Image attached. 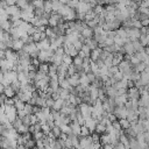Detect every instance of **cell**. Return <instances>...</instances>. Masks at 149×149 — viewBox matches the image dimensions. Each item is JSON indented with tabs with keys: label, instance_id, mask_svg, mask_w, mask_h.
Instances as JSON below:
<instances>
[{
	"label": "cell",
	"instance_id": "obj_32",
	"mask_svg": "<svg viewBox=\"0 0 149 149\" xmlns=\"http://www.w3.org/2000/svg\"><path fill=\"white\" fill-rule=\"evenodd\" d=\"M78 5H79V0H70L68 2V6L70 8H72V9H76L78 7Z\"/></svg>",
	"mask_w": 149,
	"mask_h": 149
},
{
	"label": "cell",
	"instance_id": "obj_20",
	"mask_svg": "<svg viewBox=\"0 0 149 149\" xmlns=\"http://www.w3.org/2000/svg\"><path fill=\"white\" fill-rule=\"evenodd\" d=\"M51 133L55 135V137H56V139H58V137L61 136V134H62V129H61V127H59V126H55V127H52V128H51Z\"/></svg>",
	"mask_w": 149,
	"mask_h": 149
},
{
	"label": "cell",
	"instance_id": "obj_39",
	"mask_svg": "<svg viewBox=\"0 0 149 149\" xmlns=\"http://www.w3.org/2000/svg\"><path fill=\"white\" fill-rule=\"evenodd\" d=\"M44 13H45V10H44V8H35V10H34V14L35 15H37V16H43L44 15Z\"/></svg>",
	"mask_w": 149,
	"mask_h": 149
},
{
	"label": "cell",
	"instance_id": "obj_9",
	"mask_svg": "<svg viewBox=\"0 0 149 149\" xmlns=\"http://www.w3.org/2000/svg\"><path fill=\"white\" fill-rule=\"evenodd\" d=\"M123 49H125V54H129V55H134L135 54V49H134V45H133L132 41L125 43L123 44Z\"/></svg>",
	"mask_w": 149,
	"mask_h": 149
},
{
	"label": "cell",
	"instance_id": "obj_22",
	"mask_svg": "<svg viewBox=\"0 0 149 149\" xmlns=\"http://www.w3.org/2000/svg\"><path fill=\"white\" fill-rule=\"evenodd\" d=\"M72 59H73V57H71L69 54H64L63 55V63L70 65V64H72Z\"/></svg>",
	"mask_w": 149,
	"mask_h": 149
},
{
	"label": "cell",
	"instance_id": "obj_19",
	"mask_svg": "<svg viewBox=\"0 0 149 149\" xmlns=\"http://www.w3.org/2000/svg\"><path fill=\"white\" fill-rule=\"evenodd\" d=\"M119 121H120V123H121V127H122V129H127V128H129V127H130V121H129L127 118H122V119H119Z\"/></svg>",
	"mask_w": 149,
	"mask_h": 149
},
{
	"label": "cell",
	"instance_id": "obj_37",
	"mask_svg": "<svg viewBox=\"0 0 149 149\" xmlns=\"http://www.w3.org/2000/svg\"><path fill=\"white\" fill-rule=\"evenodd\" d=\"M132 27H135V28H141L142 27V23H141V20L136 19V20H133L132 19Z\"/></svg>",
	"mask_w": 149,
	"mask_h": 149
},
{
	"label": "cell",
	"instance_id": "obj_25",
	"mask_svg": "<svg viewBox=\"0 0 149 149\" xmlns=\"http://www.w3.org/2000/svg\"><path fill=\"white\" fill-rule=\"evenodd\" d=\"M104 9H105V6H102V5H100V3H97L94 7H93V10L99 15V14H101L102 12H104Z\"/></svg>",
	"mask_w": 149,
	"mask_h": 149
},
{
	"label": "cell",
	"instance_id": "obj_14",
	"mask_svg": "<svg viewBox=\"0 0 149 149\" xmlns=\"http://www.w3.org/2000/svg\"><path fill=\"white\" fill-rule=\"evenodd\" d=\"M140 80L142 81L143 85H148L149 84V73L146 71H142L140 73Z\"/></svg>",
	"mask_w": 149,
	"mask_h": 149
},
{
	"label": "cell",
	"instance_id": "obj_3",
	"mask_svg": "<svg viewBox=\"0 0 149 149\" xmlns=\"http://www.w3.org/2000/svg\"><path fill=\"white\" fill-rule=\"evenodd\" d=\"M128 100V93H125V94H118L115 98H114V101H115V105L116 106H125V102Z\"/></svg>",
	"mask_w": 149,
	"mask_h": 149
},
{
	"label": "cell",
	"instance_id": "obj_34",
	"mask_svg": "<svg viewBox=\"0 0 149 149\" xmlns=\"http://www.w3.org/2000/svg\"><path fill=\"white\" fill-rule=\"evenodd\" d=\"M112 126H113V128H114L115 130H121V129H122V127H121V123H120L119 119H116L115 121H113V122H112Z\"/></svg>",
	"mask_w": 149,
	"mask_h": 149
},
{
	"label": "cell",
	"instance_id": "obj_40",
	"mask_svg": "<svg viewBox=\"0 0 149 149\" xmlns=\"http://www.w3.org/2000/svg\"><path fill=\"white\" fill-rule=\"evenodd\" d=\"M141 61L139 59V57L136 56V55H132V57H130V63H132V65H136V64H139Z\"/></svg>",
	"mask_w": 149,
	"mask_h": 149
},
{
	"label": "cell",
	"instance_id": "obj_29",
	"mask_svg": "<svg viewBox=\"0 0 149 149\" xmlns=\"http://www.w3.org/2000/svg\"><path fill=\"white\" fill-rule=\"evenodd\" d=\"M16 132L19 133V134H26L27 132H29V129H28V126H26V125H21L17 129H16Z\"/></svg>",
	"mask_w": 149,
	"mask_h": 149
},
{
	"label": "cell",
	"instance_id": "obj_33",
	"mask_svg": "<svg viewBox=\"0 0 149 149\" xmlns=\"http://www.w3.org/2000/svg\"><path fill=\"white\" fill-rule=\"evenodd\" d=\"M113 78H114L116 81H119V80H122V79H123V72L119 70L116 73H114V74H113Z\"/></svg>",
	"mask_w": 149,
	"mask_h": 149
},
{
	"label": "cell",
	"instance_id": "obj_45",
	"mask_svg": "<svg viewBox=\"0 0 149 149\" xmlns=\"http://www.w3.org/2000/svg\"><path fill=\"white\" fill-rule=\"evenodd\" d=\"M141 23H142L143 27H149V17L142 19V20H141Z\"/></svg>",
	"mask_w": 149,
	"mask_h": 149
},
{
	"label": "cell",
	"instance_id": "obj_7",
	"mask_svg": "<svg viewBox=\"0 0 149 149\" xmlns=\"http://www.w3.org/2000/svg\"><path fill=\"white\" fill-rule=\"evenodd\" d=\"M101 51H102V49H101L100 47H97L95 49L91 50V54H90V58H91V61H93V62H97V61L99 59V57H100V54H101Z\"/></svg>",
	"mask_w": 149,
	"mask_h": 149
},
{
	"label": "cell",
	"instance_id": "obj_44",
	"mask_svg": "<svg viewBox=\"0 0 149 149\" xmlns=\"http://www.w3.org/2000/svg\"><path fill=\"white\" fill-rule=\"evenodd\" d=\"M105 45H112V44H114V37H106V40H105Z\"/></svg>",
	"mask_w": 149,
	"mask_h": 149
},
{
	"label": "cell",
	"instance_id": "obj_10",
	"mask_svg": "<svg viewBox=\"0 0 149 149\" xmlns=\"http://www.w3.org/2000/svg\"><path fill=\"white\" fill-rule=\"evenodd\" d=\"M23 45H24V42H23L21 38H19V40H13V47H12V49L15 50V51H19V50H21V49L23 48Z\"/></svg>",
	"mask_w": 149,
	"mask_h": 149
},
{
	"label": "cell",
	"instance_id": "obj_8",
	"mask_svg": "<svg viewBox=\"0 0 149 149\" xmlns=\"http://www.w3.org/2000/svg\"><path fill=\"white\" fill-rule=\"evenodd\" d=\"M84 43H85V44H87V45L90 47V49H91V50L95 49V48L99 45V43L97 42V40H95L94 37H91V38H85Z\"/></svg>",
	"mask_w": 149,
	"mask_h": 149
},
{
	"label": "cell",
	"instance_id": "obj_23",
	"mask_svg": "<svg viewBox=\"0 0 149 149\" xmlns=\"http://www.w3.org/2000/svg\"><path fill=\"white\" fill-rule=\"evenodd\" d=\"M12 125H13V128L16 130V129L22 125V119H21V118H19V116H16V119L12 122Z\"/></svg>",
	"mask_w": 149,
	"mask_h": 149
},
{
	"label": "cell",
	"instance_id": "obj_24",
	"mask_svg": "<svg viewBox=\"0 0 149 149\" xmlns=\"http://www.w3.org/2000/svg\"><path fill=\"white\" fill-rule=\"evenodd\" d=\"M80 135H83V136H88V135H91V132H90V129L87 128V126H85V125L81 126V128H80Z\"/></svg>",
	"mask_w": 149,
	"mask_h": 149
},
{
	"label": "cell",
	"instance_id": "obj_42",
	"mask_svg": "<svg viewBox=\"0 0 149 149\" xmlns=\"http://www.w3.org/2000/svg\"><path fill=\"white\" fill-rule=\"evenodd\" d=\"M83 44H84V43H83L81 41L77 40V41H76V42L73 43V47H74V48H76V49H77V50L79 51V50H81V48H83Z\"/></svg>",
	"mask_w": 149,
	"mask_h": 149
},
{
	"label": "cell",
	"instance_id": "obj_41",
	"mask_svg": "<svg viewBox=\"0 0 149 149\" xmlns=\"http://www.w3.org/2000/svg\"><path fill=\"white\" fill-rule=\"evenodd\" d=\"M54 102H55V100H54L51 97H49V98L45 99V106H48V107H50V108H52Z\"/></svg>",
	"mask_w": 149,
	"mask_h": 149
},
{
	"label": "cell",
	"instance_id": "obj_16",
	"mask_svg": "<svg viewBox=\"0 0 149 149\" xmlns=\"http://www.w3.org/2000/svg\"><path fill=\"white\" fill-rule=\"evenodd\" d=\"M64 105V99L62 98H58L57 100H55L54 102V106H52V109H56V111H59Z\"/></svg>",
	"mask_w": 149,
	"mask_h": 149
},
{
	"label": "cell",
	"instance_id": "obj_18",
	"mask_svg": "<svg viewBox=\"0 0 149 149\" xmlns=\"http://www.w3.org/2000/svg\"><path fill=\"white\" fill-rule=\"evenodd\" d=\"M44 10L47 13H51L52 12V1L51 0H44V6H43Z\"/></svg>",
	"mask_w": 149,
	"mask_h": 149
},
{
	"label": "cell",
	"instance_id": "obj_15",
	"mask_svg": "<svg viewBox=\"0 0 149 149\" xmlns=\"http://www.w3.org/2000/svg\"><path fill=\"white\" fill-rule=\"evenodd\" d=\"M94 132L101 135V134L106 133V126H105L104 123H101V122H97V126H95V129H94Z\"/></svg>",
	"mask_w": 149,
	"mask_h": 149
},
{
	"label": "cell",
	"instance_id": "obj_21",
	"mask_svg": "<svg viewBox=\"0 0 149 149\" xmlns=\"http://www.w3.org/2000/svg\"><path fill=\"white\" fill-rule=\"evenodd\" d=\"M83 61H84V58H83L81 56L77 55V56H74V57H73L72 63H73L74 65H83Z\"/></svg>",
	"mask_w": 149,
	"mask_h": 149
},
{
	"label": "cell",
	"instance_id": "obj_38",
	"mask_svg": "<svg viewBox=\"0 0 149 149\" xmlns=\"http://www.w3.org/2000/svg\"><path fill=\"white\" fill-rule=\"evenodd\" d=\"M22 123L23 125H26V126H30L31 125V122H30V116H29V114H27V115H24L23 118H22Z\"/></svg>",
	"mask_w": 149,
	"mask_h": 149
},
{
	"label": "cell",
	"instance_id": "obj_1",
	"mask_svg": "<svg viewBox=\"0 0 149 149\" xmlns=\"http://www.w3.org/2000/svg\"><path fill=\"white\" fill-rule=\"evenodd\" d=\"M92 8V6L90 5V2H86V1H79V5H78V7L76 8V10L77 12H79V13H87L90 9Z\"/></svg>",
	"mask_w": 149,
	"mask_h": 149
},
{
	"label": "cell",
	"instance_id": "obj_43",
	"mask_svg": "<svg viewBox=\"0 0 149 149\" xmlns=\"http://www.w3.org/2000/svg\"><path fill=\"white\" fill-rule=\"evenodd\" d=\"M58 65L55 63H49V72H57Z\"/></svg>",
	"mask_w": 149,
	"mask_h": 149
},
{
	"label": "cell",
	"instance_id": "obj_27",
	"mask_svg": "<svg viewBox=\"0 0 149 149\" xmlns=\"http://www.w3.org/2000/svg\"><path fill=\"white\" fill-rule=\"evenodd\" d=\"M59 86L61 87H63V88H70L72 85H70V83H69V80H68V78H65V79H63V80H61L59 81Z\"/></svg>",
	"mask_w": 149,
	"mask_h": 149
},
{
	"label": "cell",
	"instance_id": "obj_31",
	"mask_svg": "<svg viewBox=\"0 0 149 149\" xmlns=\"http://www.w3.org/2000/svg\"><path fill=\"white\" fill-rule=\"evenodd\" d=\"M10 86L14 88V91H19L20 90V87H21V83L19 81V79H16V80H14V81H12V84H10Z\"/></svg>",
	"mask_w": 149,
	"mask_h": 149
},
{
	"label": "cell",
	"instance_id": "obj_2",
	"mask_svg": "<svg viewBox=\"0 0 149 149\" xmlns=\"http://www.w3.org/2000/svg\"><path fill=\"white\" fill-rule=\"evenodd\" d=\"M36 45H37L38 50H48V49H50V38L45 37V38L41 40L40 42H36Z\"/></svg>",
	"mask_w": 149,
	"mask_h": 149
},
{
	"label": "cell",
	"instance_id": "obj_5",
	"mask_svg": "<svg viewBox=\"0 0 149 149\" xmlns=\"http://www.w3.org/2000/svg\"><path fill=\"white\" fill-rule=\"evenodd\" d=\"M79 77H80V73L76 72L74 74H72V76H68L66 78H68L70 85H72V86H77V85L80 84V81H79Z\"/></svg>",
	"mask_w": 149,
	"mask_h": 149
},
{
	"label": "cell",
	"instance_id": "obj_4",
	"mask_svg": "<svg viewBox=\"0 0 149 149\" xmlns=\"http://www.w3.org/2000/svg\"><path fill=\"white\" fill-rule=\"evenodd\" d=\"M97 122H98V120H95V119H94V118H92V116H90V118L85 119V126H87V128L90 129V132H91V133H93V132H94L95 126H97Z\"/></svg>",
	"mask_w": 149,
	"mask_h": 149
},
{
	"label": "cell",
	"instance_id": "obj_46",
	"mask_svg": "<svg viewBox=\"0 0 149 149\" xmlns=\"http://www.w3.org/2000/svg\"><path fill=\"white\" fill-rule=\"evenodd\" d=\"M143 62H144V63H146V65H149V55H148V56H147V58H146V59H144V61H143Z\"/></svg>",
	"mask_w": 149,
	"mask_h": 149
},
{
	"label": "cell",
	"instance_id": "obj_6",
	"mask_svg": "<svg viewBox=\"0 0 149 149\" xmlns=\"http://www.w3.org/2000/svg\"><path fill=\"white\" fill-rule=\"evenodd\" d=\"M80 34H81L85 38H91V37H93V35H94L93 28H91V27H88V26H84V28L81 29Z\"/></svg>",
	"mask_w": 149,
	"mask_h": 149
},
{
	"label": "cell",
	"instance_id": "obj_17",
	"mask_svg": "<svg viewBox=\"0 0 149 149\" xmlns=\"http://www.w3.org/2000/svg\"><path fill=\"white\" fill-rule=\"evenodd\" d=\"M132 43H133V45H134L135 52H136V51H142V50L144 49V47L141 44V42H140L139 40H134V41H132Z\"/></svg>",
	"mask_w": 149,
	"mask_h": 149
},
{
	"label": "cell",
	"instance_id": "obj_26",
	"mask_svg": "<svg viewBox=\"0 0 149 149\" xmlns=\"http://www.w3.org/2000/svg\"><path fill=\"white\" fill-rule=\"evenodd\" d=\"M77 71H76V66H74V64L72 63V64H70L69 66H68V71H66V74L68 76H72V74H74Z\"/></svg>",
	"mask_w": 149,
	"mask_h": 149
},
{
	"label": "cell",
	"instance_id": "obj_13",
	"mask_svg": "<svg viewBox=\"0 0 149 149\" xmlns=\"http://www.w3.org/2000/svg\"><path fill=\"white\" fill-rule=\"evenodd\" d=\"M37 71H41L43 73H49V63L48 62H41Z\"/></svg>",
	"mask_w": 149,
	"mask_h": 149
},
{
	"label": "cell",
	"instance_id": "obj_30",
	"mask_svg": "<svg viewBox=\"0 0 149 149\" xmlns=\"http://www.w3.org/2000/svg\"><path fill=\"white\" fill-rule=\"evenodd\" d=\"M139 41L141 42V44H142L143 47L149 45V41H148V38H147V36H146V35H142V34H141V36H140V38H139Z\"/></svg>",
	"mask_w": 149,
	"mask_h": 149
},
{
	"label": "cell",
	"instance_id": "obj_35",
	"mask_svg": "<svg viewBox=\"0 0 149 149\" xmlns=\"http://www.w3.org/2000/svg\"><path fill=\"white\" fill-rule=\"evenodd\" d=\"M137 12H140L141 14H147L149 15V7H144V6H139Z\"/></svg>",
	"mask_w": 149,
	"mask_h": 149
},
{
	"label": "cell",
	"instance_id": "obj_28",
	"mask_svg": "<svg viewBox=\"0 0 149 149\" xmlns=\"http://www.w3.org/2000/svg\"><path fill=\"white\" fill-rule=\"evenodd\" d=\"M24 111H26V113L27 114H31L33 113V109H34V105H31L30 102H26V105H24V108H23Z\"/></svg>",
	"mask_w": 149,
	"mask_h": 149
},
{
	"label": "cell",
	"instance_id": "obj_12",
	"mask_svg": "<svg viewBox=\"0 0 149 149\" xmlns=\"http://www.w3.org/2000/svg\"><path fill=\"white\" fill-rule=\"evenodd\" d=\"M3 93L7 95V98H14L15 94H16V91H14V88L9 85V86H6L3 88Z\"/></svg>",
	"mask_w": 149,
	"mask_h": 149
},
{
	"label": "cell",
	"instance_id": "obj_47",
	"mask_svg": "<svg viewBox=\"0 0 149 149\" xmlns=\"http://www.w3.org/2000/svg\"><path fill=\"white\" fill-rule=\"evenodd\" d=\"M2 1H6V2H7V1H9V0H2Z\"/></svg>",
	"mask_w": 149,
	"mask_h": 149
},
{
	"label": "cell",
	"instance_id": "obj_11",
	"mask_svg": "<svg viewBox=\"0 0 149 149\" xmlns=\"http://www.w3.org/2000/svg\"><path fill=\"white\" fill-rule=\"evenodd\" d=\"M79 81H80V84H81L84 87H87V86L91 84V83H90V80H88V77H87V74H86L85 72H81V73H80Z\"/></svg>",
	"mask_w": 149,
	"mask_h": 149
},
{
	"label": "cell",
	"instance_id": "obj_36",
	"mask_svg": "<svg viewBox=\"0 0 149 149\" xmlns=\"http://www.w3.org/2000/svg\"><path fill=\"white\" fill-rule=\"evenodd\" d=\"M33 5L35 6V8H43L44 0H35V1H33Z\"/></svg>",
	"mask_w": 149,
	"mask_h": 149
}]
</instances>
